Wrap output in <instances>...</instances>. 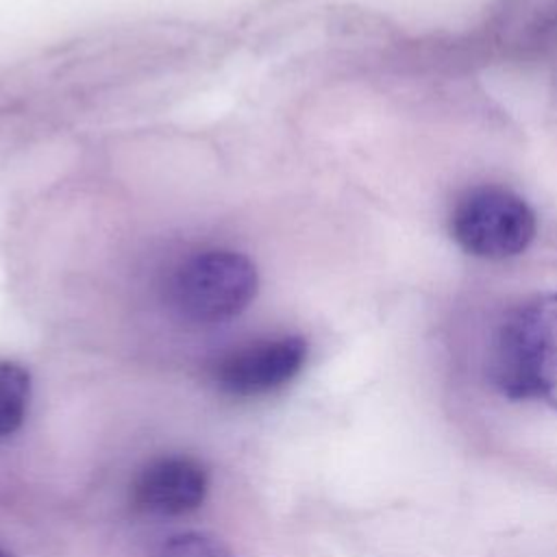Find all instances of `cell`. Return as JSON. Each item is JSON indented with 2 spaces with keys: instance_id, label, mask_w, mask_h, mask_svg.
<instances>
[{
  "instance_id": "cell-1",
  "label": "cell",
  "mask_w": 557,
  "mask_h": 557,
  "mask_svg": "<svg viewBox=\"0 0 557 557\" xmlns=\"http://www.w3.org/2000/svg\"><path fill=\"white\" fill-rule=\"evenodd\" d=\"M490 379L511 400H542L557 411V294L533 296L503 318Z\"/></svg>"
},
{
  "instance_id": "cell-2",
  "label": "cell",
  "mask_w": 557,
  "mask_h": 557,
  "mask_svg": "<svg viewBox=\"0 0 557 557\" xmlns=\"http://www.w3.org/2000/svg\"><path fill=\"white\" fill-rule=\"evenodd\" d=\"M257 294L252 261L235 250H200L185 257L165 281L170 309L191 324H222L239 315Z\"/></svg>"
},
{
  "instance_id": "cell-3",
  "label": "cell",
  "mask_w": 557,
  "mask_h": 557,
  "mask_svg": "<svg viewBox=\"0 0 557 557\" xmlns=\"http://www.w3.org/2000/svg\"><path fill=\"white\" fill-rule=\"evenodd\" d=\"M537 231L527 200L500 185L468 189L450 213V233L470 255L507 259L529 248Z\"/></svg>"
},
{
  "instance_id": "cell-4",
  "label": "cell",
  "mask_w": 557,
  "mask_h": 557,
  "mask_svg": "<svg viewBox=\"0 0 557 557\" xmlns=\"http://www.w3.org/2000/svg\"><path fill=\"white\" fill-rule=\"evenodd\" d=\"M305 359L307 342L300 335L265 337L224 355L213 368V381L228 396H263L289 383Z\"/></svg>"
},
{
  "instance_id": "cell-5",
  "label": "cell",
  "mask_w": 557,
  "mask_h": 557,
  "mask_svg": "<svg viewBox=\"0 0 557 557\" xmlns=\"http://www.w3.org/2000/svg\"><path fill=\"white\" fill-rule=\"evenodd\" d=\"M207 470L185 455L150 461L133 483V503L159 516H181L198 509L207 494Z\"/></svg>"
},
{
  "instance_id": "cell-6",
  "label": "cell",
  "mask_w": 557,
  "mask_h": 557,
  "mask_svg": "<svg viewBox=\"0 0 557 557\" xmlns=\"http://www.w3.org/2000/svg\"><path fill=\"white\" fill-rule=\"evenodd\" d=\"M30 374L13 361H0V437L13 435L28 411Z\"/></svg>"
},
{
  "instance_id": "cell-7",
  "label": "cell",
  "mask_w": 557,
  "mask_h": 557,
  "mask_svg": "<svg viewBox=\"0 0 557 557\" xmlns=\"http://www.w3.org/2000/svg\"><path fill=\"white\" fill-rule=\"evenodd\" d=\"M157 557H233L220 542L200 535V533H183L170 537Z\"/></svg>"
},
{
  "instance_id": "cell-8",
  "label": "cell",
  "mask_w": 557,
  "mask_h": 557,
  "mask_svg": "<svg viewBox=\"0 0 557 557\" xmlns=\"http://www.w3.org/2000/svg\"><path fill=\"white\" fill-rule=\"evenodd\" d=\"M0 557H11L9 553H4V550H0Z\"/></svg>"
}]
</instances>
